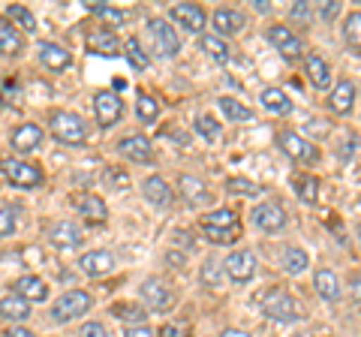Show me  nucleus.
<instances>
[{
    "label": "nucleus",
    "instance_id": "a878e982",
    "mask_svg": "<svg viewBox=\"0 0 361 337\" xmlns=\"http://www.w3.org/2000/svg\"><path fill=\"white\" fill-rule=\"evenodd\" d=\"M178 187H180V196H184L190 205H205V202L211 199V193H208V187L199 181L196 175H184L178 181Z\"/></svg>",
    "mask_w": 361,
    "mask_h": 337
},
{
    "label": "nucleus",
    "instance_id": "ddd939ff",
    "mask_svg": "<svg viewBox=\"0 0 361 337\" xmlns=\"http://www.w3.org/2000/svg\"><path fill=\"white\" fill-rule=\"evenodd\" d=\"M49 238L58 250H73V247L82 244V226L73 220H58L54 226L49 229Z\"/></svg>",
    "mask_w": 361,
    "mask_h": 337
},
{
    "label": "nucleus",
    "instance_id": "864d4df0",
    "mask_svg": "<svg viewBox=\"0 0 361 337\" xmlns=\"http://www.w3.org/2000/svg\"><path fill=\"white\" fill-rule=\"evenodd\" d=\"M223 337H250V334H244V331H226Z\"/></svg>",
    "mask_w": 361,
    "mask_h": 337
},
{
    "label": "nucleus",
    "instance_id": "e433bc0d",
    "mask_svg": "<svg viewBox=\"0 0 361 337\" xmlns=\"http://www.w3.org/2000/svg\"><path fill=\"white\" fill-rule=\"evenodd\" d=\"M6 16H9V18H13V21H16V25H18V27H25V30H30V33H33V30H37V16H33V13H30V9H27V6H18V4H13V6H9V9H6Z\"/></svg>",
    "mask_w": 361,
    "mask_h": 337
},
{
    "label": "nucleus",
    "instance_id": "1a4fd4ad",
    "mask_svg": "<svg viewBox=\"0 0 361 337\" xmlns=\"http://www.w3.org/2000/svg\"><path fill=\"white\" fill-rule=\"evenodd\" d=\"M250 220H253V226L262 229V232H280L286 226V211L280 205H274V202H265V205L253 208Z\"/></svg>",
    "mask_w": 361,
    "mask_h": 337
},
{
    "label": "nucleus",
    "instance_id": "f257e3e1",
    "mask_svg": "<svg viewBox=\"0 0 361 337\" xmlns=\"http://www.w3.org/2000/svg\"><path fill=\"white\" fill-rule=\"evenodd\" d=\"M259 307L274 322H295L301 317L295 298H292L286 289H265L262 295H259Z\"/></svg>",
    "mask_w": 361,
    "mask_h": 337
},
{
    "label": "nucleus",
    "instance_id": "f8f14e48",
    "mask_svg": "<svg viewBox=\"0 0 361 337\" xmlns=\"http://www.w3.org/2000/svg\"><path fill=\"white\" fill-rule=\"evenodd\" d=\"M268 39H271V46H274L280 54H283L286 61H295V58H301V39L292 33L289 27H283V25H274L268 30Z\"/></svg>",
    "mask_w": 361,
    "mask_h": 337
},
{
    "label": "nucleus",
    "instance_id": "3c124183",
    "mask_svg": "<svg viewBox=\"0 0 361 337\" xmlns=\"http://www.w3.org/2000/svg\"><path fill=\"white\" fill-rule=\"evenodd\" d=\"M337 9H341L337 4H329V6H322V18H334V16H337Z\"/></svg>",
    "mask_w": 361,
    "mask_h": 337
},
{
    "label": "nucleus",
    "instance_id": "4c0bfd02",
    "mask_svg": "<svg viewBox=\"0 0 361 337\" xmlns=\"http://www.w3.org/2000/svg\"><path fill=\"white\" fill-rule=\"evenodd\" d=\"M199 46H202L205 54H211L214 61H229V46H226L220 37H202Z\"/></svg>",
    "mask_w": 361,
    "mask_h": 337
},
{
    "label": "nucleus",
    "instance_id": "aec40b11",
    "mask_svg": "<svg viewBox=\"0 0 361 337\" xmlns=\"http://www.w3.org/2000/svg\"><path fill=\"white\" fill-rule=\"evenodd\" d=\"M244 13H238V9H217L211 18V25L214 30L220 33V37H232V33H238L244 27Z\"/></svg>",
    "mask_w": 361,
    "mask_h": 337
},
{
    "label": "nucleus",
    "instance_id": "6ab92c4d",
    "mask_svg": "<svg viewBox=\"0 0 361 337\" xmlns=\"http://www.w3.org/2000/svg\"><path fill=\"white\" fill-rule=\"evenodd\" d=\"M75 208H78V214H82L87 223H103L109 217V208H106V202L94 196V193H82L75 199Z\"/></svg>",
    "mask_w": 361,
    "mask_h": 337
},
{
    "label": "nucleus",
    "instance_id": "6e6552de",
    "mask_svg": "<svg viewBox=\"0 0 361 337\" xmlns=\"http://www.w3.org/2000/svg\"><path fill=\"white\" fill-rule=\"evenodd\" d=\"M94 111H97V121H99V127H115V123L121 121L123 115V103L118 99V94H111V91H99L94 97Z\"/></svg>",
    "mask_w": 361,
    "mask_h": 337
},
{
    "label": "nucleus",
    "instance_id": "37998d69",
    "mask_svg": "<svg viewBox=\"0 0 361 337\" xmlns=\"http://www.w3.org/2000/svg\"><path fill=\"white\" fill-rule=\"evenodd\" d=\"M16 232V214L6 205H0V235H13Z\"/></svg>",
    "mask_w": 361,
    "mask_h": 337
},
{
    "label": "nucleus",
    "instance_id": "2f4dec72",
    "mask_svg": "<svg viewBox=\"0 0 361 337\" xmlns=\"http://www.w3.org/2000/svg\"><path fill=\"white\" fill-rule=\"evenodd\" d=\"M87 9H90L94 16H99L103 21H109L111 27H121V25H127V21H130V13H127V9H115V6L97 4V0H94V4H87Z\"/></svg>",
    "mask_w": 361,
    "mask_h": 337
},
{
    "label": "nucleus",
    "instance_id": "7c9ffc66",
    "mask_svg": "<svg viewBox=\"0 0 361 337\" xmlns=\"http://www.w3.org/2000/svg\"><path fill=\"white\" fill-rule=\"evenodd\" d=\"M220 103V111L226 118H229V123H247V121H253V111L247 109V106H241L238 99H232V97H223V99H217Z\"/></svg>",
    "mask_w": 361,
    "mask_h": 337
},
{
    "label": "nucleus",
    "instance_id": "9b49d317",
    "mask_svg": "<svg viewBox=\"0 0 361 337\" xmlns=\"http://www.w3.org/2000/svg\"><path fill=\"white\" fill-rule=\"evenodd\" d=\"M139 292H142V301H145V305H148L151 310H169V307H172V301H175L172 289H169L163 280H157V277L145 280Z\"/></svg>",
    "mask_w": 361,
    "mask_h": 337
},
{
    "label": "nucleus",
    "instance_id": "5fc2aeb1",
    "mask_svg": "<svg viewBox=\"0 0 361 337\" xmlns=\"http://www.w3.org/2000/svg\"><path fill=\"white\" fill-rule=\"evenodd\" d=\"M358 241H361V229H358Z\"/></svg>",
    "mask_w": 361,
    "mask_h": 337
},
{
    "label": "nucleus",
    "instance_id": "0eeeda50",
    "mask_svg": "<svg viewBox=\"0 0 361 337\" xmlns=\"http://www.w3.org/2000/svg\"><path fill=\"white\" fill-rule=\"evenodd\" d=\"M223 271L229 274V280H235V283H247V280H253V274H256V256L250 250H235V253H229V259L223 262Z\"/></svg>",
    "mask_w": 361,
    "mask_h": 337
},
{
    "label": "nucleus",
    "instance_id": "5701e85b",
    "mask_svg": "<svg viewBox=\"0 0 361 337\" xmlns=\"http://www.w3.org/2000/svg\"><path fill=\"white\" fill-rule=\"evenodd\" d=\"M0 317L9 319V322H21L30 317V301L21 298L18 292H9L6 298H0Z\"/></svg>",
    "mask_w": 361,
    "mask_h": 337
},
{
    "label": "nucleus",
    "instance_id": "ea45409f",
    "mask_svg": "<svg viewBox=\"0 0 361 337\" xmlns=\"http://www.w3.org/2000/svg\"><path fill=\"white\" fill-rule=\"evenodd\" d=\"M196 130H199L208 142H217V139H220V123L214 121V118H208V115H199V118H196Z\"/></svg>",
    "mask_w": 361,
    "mask_h": 337
},
{
    "label": "nucleus",
    "instance_id": "79ce46f5",
    "mask_svg": "<svg viewBox=\"0 0 361 337\" xmlns=\"http://www.w3.org/2000/svg\"><path fill=\"white\" fill-rule=\"evenodd\" d=\"M111 313L121 317L123 322H142L145 319V313L139 307H133V305H115V307H111Z\"/></svg>",
    "mask_w": 361,
    "mask_h": 337
},
{
    "label": "nucleus",
    "instance_id": "f3484780",
    "mask_svg": "<svg viewBox=\"0 0 361 337\" xmlns=\"http://www.w3.org/2000/svg\"><path fill=\"white\" fill-rule=\"evenodd\" d=\"M353 106H355V85L349 82V78H343V82H337L334 91L329 94V109L334 115H349Z\"/></svg>",
    "mask_w": 361,
    "mask_h": 337
},
{
    "label": "nucleus",
    "instance_id": "423d86ee",
    "mask_svg": "<svg viewBox=\"0 0 361 337\" xmlns=\"http://www.w3.org/2000/svg\"><path fill=\"white\" fill-rule=\"evenodd\" d=\"M0 172L6 175V181L13 184V187H21V190H30V187H37L39 184V168L37 166H30L25 160H4L0 163Z\"/></svg>",
    "mask_w": 361,
    "mask_h": 337
},
{
    "label": "nucleus",
    "instance_id": "58836bf2",
    "mask_svg": "<svg viewBox=\"0 0 361 337\" xmlns=\"http://www.w3.org/2000/svg\"><path fill=\"white\" fill-rule=\"evenodd\" d=\"M226 190H229L232 196H259V184L247 181V178H229Z\"/></svg>",
    "mask_w": 361,
    "mask_h": 337
},
{
    "label": "nucleus",
    "instance_id": "603ef678",
    "mask_svg": "<svg viewBox=\"0 0 361 337\" xmlns=\"http://www.w3.org/2000/svg\"><path fill=\"white\" fill-rule=\"evenodd\" d=\"M160 337H178V329L175 325H166V329L160 331Z\"/></svg>",
    "mask_w": 361,
    "mask_h": 337
},
{
    "label": "nucleus",
    "instance_id": "dca6fc26",
    "mask_svg": "<svg viewBox=\"0 0 361 337\" xmlns=\"http://www.w3.org/2000/svg\"><path fill=\"white\" fill-rule=\"evenodd\" d=\"M172 18L178 21L180 27H187V30H205V9H202L199 4H175L172 6Z\"/></svg>",
    "mask_w": 361,
    "mask_h": 337
},
{
    "label": "nucleus",
    "instance_id": "c756f323",
    "mask_svg": "<svg viewBox=\"0 0 361 337\" xmlns=\"http://www.w3.org/2000/svg\"><path fill=\"white\" fill-rule=\"evenodd\" d=\"M21 49H25V39H21L16 25L0 21V54H18Z\"/></svg>",
    "mask_w": 361,
    "mask_h": 337
},
{
    "label": "nucleus",
    "instance_id": "8fccbe9b",
    "mask_svg": "<svg viewBox=\"0 0 361 337\" xmlns=\"http://www.w3.org/2000/svg\"><path fill=\"white\" fill-rule=\"evenodd\" d=\"M6 337H37V334L27 331V329H21V325H16V329H9V331H6Z\"/></svg>",
    "mask_w": 361,
    "mask_h": 337
},
{
    "label": "nucleus",
    "instance_id": "9d476101",
    "mask_svg": "<svg viewBox=\"0 0 361 337\" xmlns=\"http://www.w3.org/2000/svg\"><path fill=\"white\" fill-rule=\"evenodd\" d=\"M151 33H154V39H157V51L163 54V58H172V54L180 51V37H178V30L169 25V21L163 18H151Z\"/></svg>",
    "mask_w": 361,
    "mask_h": 337
},
{
    "label": "nucleus",
    "instance_id": "09e8293b",
    "mask_svg": "<svg viewBox=\"0 0 361 337\" xmlns=\"http://www.w3.org/2000/svg\"><path fill=\"white\" fill-rule=\"evenodd\" d=\"M307 16H310L307 4H295V6H292V18H307Z\"/></svg>",
    "mask_w": 361,
    "mask_h": 337
},
{
    "label": "nucleus",
    "instance_id": "c03bdc74",
    "mask_svg": "<svg viewBox=\"0 0 361 337\" xmlns=\"http://www.w3.org/2000/svg\"><path fill=\"white\" fill-rule=\"evenodd\" d=\"M78 337H111L106 325H99V322H87L82 325V331H78Z\"/></svg>",
    "mask_w": 361,
    "mask_h": 337
},
{
    "label": "nucleus",
    "instance_id": "473e14b6",
    "mask_svg": "<svg viewBox=\"0 0 361 337\" xmlns=\"http://www.w3.org/2000/svg\"><path fill=\"white\" fill-rule=\"evenodd\" d=\"M343 39L353 54L361 51V13H349L343 21Z\"/></svg>",
    "mask_w": 361,
    "mask_h": 337
},
{
    "label": "nucleus",
    "instance_id": "bb28decb",
    "mask_svg": "<svg viewBox=\"0 0 361 337\" xmlns=\"http://www.w3.org/2000/svg\"><path fill=\"white\" fill-rule=\"evenodd\" d=\"M87 46H90V51L106 54V58H115V54H121V42H118V37H115V33H109V30L90 33V37H87Z\"/></svg>",
    "mask_w": 361,
    "mask_h": 337
},
{
    "label": "nucleus",
    "instance_id": "412c9836",
    "mask_svg": "<svg viewBox=\"0 0 361 337\" xmlns=\"http://www.w3.org/2000/svg\"><path fill=\"white\" fill-rule=\"evenodd\" d=\"M39 61L49 66V70H54V73H61V70H66L70 66V51H66L63 46H58V42H39Z\"/></svg>",
    "mask_w": 361,
    "mask_h": 337
},
{
    "label": "nucleus",
    "instance_id": "49530a36",
    "mask_svg": "<svg viewBox=\"0 0 361 337\" xmlns=\"http://www.w3.org/2000/svg\"><path fill=\"white\" fill-rule=\"evenodd\" d=\"M123 337H154V331L148 325H130V329L123 331Z\"/></svg>",
    "mask_w": 361,
    "mask_h": 337
},
{
    "label": "nucleus",
    "instance_id": "cd10ccee",
    "mask_svg": "<svg viewBox=\"0 0 361 337\" xmlns=\"http://www.w3.org/2000/svg\"><path fill=\"white\" fill-rule=\"evenodd\" d=\"M259 99H262V106L271 115H289L292 111V99L280 91V87H265V91L259 94Z\"/></svg>",
    "mask_w": 361,
    "mask_h": 337
},
{
    "label": "nucleus",
    "instance_id": "a211bd4d",
    "mask_svg": "<svg viewBox=\"0 0 361 337\" xmlns=\"http://www.w3.org/2000/svg\"><path fill=\"white\" fill-rule=\"evenodd\" d=\"M39 142H42V127L39 123H21V127H16V133H13V148L18 154L37 151Z\"/></svg>",
    "mask_w": 361,
    "mask_h": 337
},
{
    "label": "nucleus",
    "instance_id": "de8ad7c7",
    "mask_svg": "<svg viewBox=\"0 0 361 337\" xmlns=\"http://www.w3.org/2000/svg\"><path fill=\"white\" fill-rule=\"evenodd\" d=\"M349 295H353V301L361 305V274H355L353 280H349Z\"/></svg>",
    "mask_w": 361,
    "mask_h": 337
},
{
    "label": "nucleus",
    "instance_id": "a18cd8bd",
    "mask_svg": "<svg viewBox=\"0 0 361 337\" xmlns=\"http://www.w3.org/2000/svg\"><path fill=\"white\" fill-rule=\"evenodd\" d=\"M355 148H358V139H355V136H349V139L343 142V148H341V160H353V157H355Z\"/></svg>",
    "mask_w": 361,
    "mask_h": 337
},
{
    "label": "nucleus",
    "instance_id": "2eb2a0df",
    "mask_svg": "<svg viewBox=\"0 0 361 337\" xmlns=\"http://www.w3.org/2000/svg\"><path fill=\"white\" fill-rule=\"evenodd\" d=\"M118 148H121V154L127 157V160H133V163H151V160H154L151 142L145 139V136H139V133H133V136H123V139L118 142Z\"/></svg>",
    "mask_w": 361,
    "mask_h": 337
},
{
    "label": "nucleus",
    "instance_id": "4468645a",
    "mask_svg": "<svg viewBox=\"0 0 361 337\" xmlns=\"http://www.w3.org/2000/svg\"><path fill=\"white\" fill-rule=\"evenodd\" d=\"M78 271L87 274V277H103L115 271V256L106 253V250H90L78 259Z\"/></svg>",
    "mask_w": 361,
    "mask_h": 337
},
{
    "label": "nucleus",
    "instance_id": "393cba45",
    "mask_svg": "<svg viewBox=\"0 0 361 337\" xmlns=\"http://www.w3.org/2000/svg\"><path fill=\"white\" fill-rule=\"evenodd\" d=\"M142 193H145V199H148L151 205H157V208H166L169 202H172V190H169V184L163 181L160 175H151V178H145V184H142Z\"/></svg>",
    "mask_w": 361,
    "mask_h": 337
},
{
    "label": "nucleus",
    "instance_id": "c9c22d12",
    "mask_svg": "<svg viewBox=\"0 0 361 337\" xmlns=\"http://www.w3.org/2000/svg\"><path fill=\"white\" fill-rule=\"evenodd\" d=\"M135 111H139V121H142V123H154L157 115H160V106H157L154 97L139 94V99H135Z\"/></svg>",
    "mask_w": 361,
    "mask_h": 337
},
{
    "label": "nucleus",
    "instance_id": "72a5a7b5",
    "mask_svg": "<svg viewBox=\"0 0 361 337\" xmlns=\"http://www.w3.org/2000/svg\"><path fill=\"white\" fill-rule=\"evenodd\" d=\"M307 250H301V247H286V253H283V268L289 274H301V271H307Z\"/></svg>",
    "mask_w": 361,
    "mask_h": 337
},
{
    "label": "nucleus",
    "instance_id": "b1692460",
    "mask_svg": "<svg viewBox=\"0 0 361 337\" xmlns=\"http://www.w3.org/2000/svg\"><path fill=\"white\" fill-rule=\"evenodd\" d=\"M313 286H316V292H319V298H325V301H337L343 295L341 280H337V274L331 271V268H319V271L313 274Z\"/></svg>",
    "mask_w": 361,
    "mask_h": 337
},
{
    "label": "nucleus",
    "instance_id": "a19ab883",
    "mask_svg": "<svg viewBox=\"0 0 361 337\" xmlns=\"http://www.w3.org/2000/svg\"><path fill=\"white\" fill-rule=\"evenodd\" d=\"M127 61H130L139 73H142V70H148V58L142 54V49H139V42H135V39L127 42Z\"/></svg>",
    "mask_w": 361,
    "mask_h": 337
},
{
    "label": "nucleus",
    "instance_id": "7ed1b4c3",
    "mask_svg": "<svg viewBox=\"0 0 361 337\" xmlns=\"http://www.w3.org/2000/svg\"><path fill=\"white\" fill-rule=\"evenodd\" d=\"M51 133L58 142L66 145H82L87 139V130H85V121L73 115V111H54L51 115Z\"/></svg>",
    "mask_w": 361,
    "mask_h": 337
},
{
    "label": "nucleus",
    "instance_id": "20e7f679",
    "mask_svg": "<svg viewBox=\"0 0 361 337\" xmlns=\"http://www.w3.org/2000/svg\"><path fill=\"white\" fill-rule=\"evenodd\" d=\"M87 310H90V295L87 292L85 289H70V292H63V295L54 301L51 317L58 322H70L75 317H85Z\"/></svg>",
    "mask_w": 361,
    "mask_h": 337
},
{
    "label": "nucleus",
    "instance_id": "39448f33",
    "mask_svg": "<svg viewBox=\"0 0 361 337\" xmlns=\"http://www.w3.org/2000/svg\"><path fill=\"white\" fill-rule=\"evenodd\" d=\"M277 145H280V151H283L289 160H295V163L310 166V163L319 160V151H316L304 136H298V133H292V130H283V133H280V136H277Z\"/></svg>",
    "mask_w": 361,
    "mask_h": 337
},
{
    "label": "nucleus",
    "instance_id": "f03ea898",
    "mask_svg": "<svg viewBox=\"0 0 361 337\" xmlns=\"http://www.w3.org/2000/svg\"><path fill=\"white\" fill-rule=\"evenodd\" d=\"M202 229H205V235L214 244H229L241 235L238 220H235L229 208H217V211H211V214H205L202 217Z\"/></svg>",
    "mask_w": 361,
    "mask_h": 337
},
{
    "label": "nucleus",
    "instance_id": "f704fd0d",
    "mask_svg": "<svg viewBox=\"0 0 361 337\" xmlns=\"http://www.w3.org/2000/svg\"><path fill=\"white\" fill-rule=\"evenodd\" d=\"M295 193L307 202V205H313L316 196H319V181H316L313 175H298L295 178Z\"/></svg>",
    "mask_w": 361,
    "mask_h": 337
},
{
    "label": "nucleus",
    "instance_id": "c85d7f7f",
    "mask_svg": "<svg viewBox=\"0 0 361 337\" xmlns=\"http://www.w3.org/2000/svg\"><path fill=\"white\" fill-rule=\"evenodd\" d=\"M16 292L21 298H27V301H45V298H49V286H45V280L33 277V274L21 277L16 283Z\"/></svg>",
    "mask_w": 361,
    "mask_h": 337
},
{
    "label": "nucleus",
    "instance_id": "4be33fe9",
    "mask_svg": "<svg viewBox=\"0 0 361 337\" xmlns=\"http://www.w3.org/2000/svg\"><path fill=\"white\" fill-rule=\"evenodd\" d=\"M304 70H307V78L316 91H325V87L331 85V70L319 54H307V58H304Z\"/></svg>",
    "mask_w": 361,
    "mask_h": 337
}]
</instances>
